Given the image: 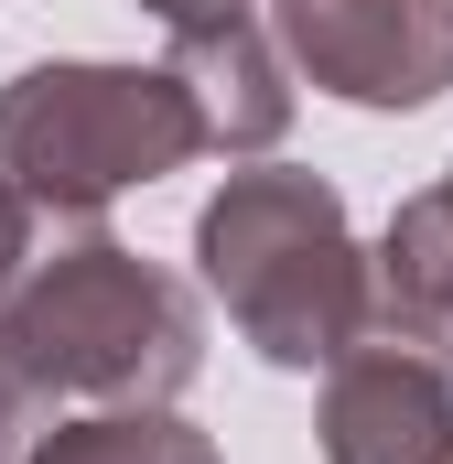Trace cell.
Wrapping results in <instances>:
<instances>
[{"mask_svg": "<svg viewBox=\"0 0 453 464\" xmlns=\"http://www.w3.org/2000/svg\"><path fill=\"white\" fill-rule=\"evenodd\" d=\"M151 11H162V22H173V33H206V22H237V11H248V0H151Z\"/></svg>", "mask_w": 453, "mask_h": 464, "instance_id": "30bf717a", "label": "cell"}, {"mask_svg": "<svg viewBox=\"0 0 453 464\" xmlns=\"http://www.w3.org/2000/svg\"><path fill=\"white\" fill-rule=\"evenodd\" d=\"M33 421H43V389H33V378H22V356L0 346V443H22V432H33Z\"/></svg>", "mask_w": 453, "mask_h": 464, "instance_id": "9c48e42d", "label": "cell"}, {"mask_svg": "<svg viewBox=\"0 0 453 464\" xmlns=\"http://www.w3.org/2000/svg\"><path fill=\"white\" fill-rule=\"evenodd\" d=\"M195 259L217 281L226 324L270 367H335L367 335V270H356L345 206L313 173H237L195 217Z\"/></svg>", "mask_w": 453, "mask_h": 464, "instance_id": "3957f363", "label": "cell"}, {"mask_svg": "<svg viewBox=\"0 0 453 464\" xmlns=\"http://www.w3.org/2000/svg\"><path fill=\"white\" fill-rule=\"evenodd\" d=\"M367 324H389L400 346L453 335V184L400 206V227L378 248V281H367Z\"/></svg>", "mask_w": 453, "mask_h": 464, "instance_id": "52a82bcc", "label": "cell"}, {"mask_svg": "<svg viewBox=\"0 0 453 464\" xmlns=\"http://www.w3.org/2000/svg\"><path fill=\"white\" fill-rule=\"evenodd\" d=\"M162 76L184 87V109H195V130H206V151H270L281 119H292L281 54L259 44L248 11H237V22H206V33H173V65H162Z\"/></svg>", "mask_w": 453, "mask_h": 464, "instance_id": "8992f818", "label": "cell"}, {"mask_svg": "<svg viewBox=\"0 0 453 464\" xmlns=\"http://www.w3.org/2000/svg\"><path fill=\"white\" fill-rule=\"evenodd\" d=\"M443 22H453V0H443Z\"/></svg>", "mask_w": 453, "mask_h": 464, "instance_id": "8fae6325", "label": "cell"}, {"mask_svg": "<svg viewBox=\"0 0 453 464\" xmlns=\"http://www.w3.org/2000/svg\"><path fill=\"white\" fill-rule=\"evenodd\" d=\"M324 464H453V389L400 335H356L324 389Z\"/></svg>", "mask_w": 453, "mask_h": 464, "instance_id": "5b68a950", "label": "cell"}, {"mask_svg": "<svg viewBox=\"0 0 453 464\" xmlns=\"http://www.w3.org/2000/svg\"><path fill=\"white\" fill-rule=\"evenodd\" d=\"M206 130L173 76L140 65H33L0 87V281L43 237L87 227L109 195L195 162Z\"/></svg>", "mask_w": 453, "mask_h": 464, "instance_id": "6da1fadb", "label": "cell"}, {"mask_svg": "<svg viewBox=\"0 0 453 464\" xmlns=\"http://www.w3.org/2000/svg\"><path fill=\"white\" fill-rule=\"evenodd\" d=\"M0 346L43 400H173L195 378V303L119 237H43L0 281Z\"/></svg>", "mask_w": 453, "mask_h": 464, "instance_id": "7a4b0ae2", "label": "cell"}, {"mask_svg": "<svg viewBox=\"0 0 453 464\" xmlns=\"http://www.w3.org/2000/svg\"><path fill=\"white\" fill-rule=\"evenodd\" d=\"M33 464H217L206 454V432H184L173 411H109V421H65V432H43V454Z\"/></svg>", "mask_w": 453, "mask_h": 464, "instance_id": "ba28073f", "label": "cell"}, {"mask_svg": "<svg viewBox=\"0 0 453 464\" xmlns=\"http://www.w3.org/2000/svg\"><path fill=\"white\" fill-rule=\"evenodd\" d=\"M292 65L356 109H432L453 76L443 0H270Z\"/></svg>", "mask_w": 453, "mask_h": 464, "instance_id": "277c9868", "label": "cell"}]
</instances>
